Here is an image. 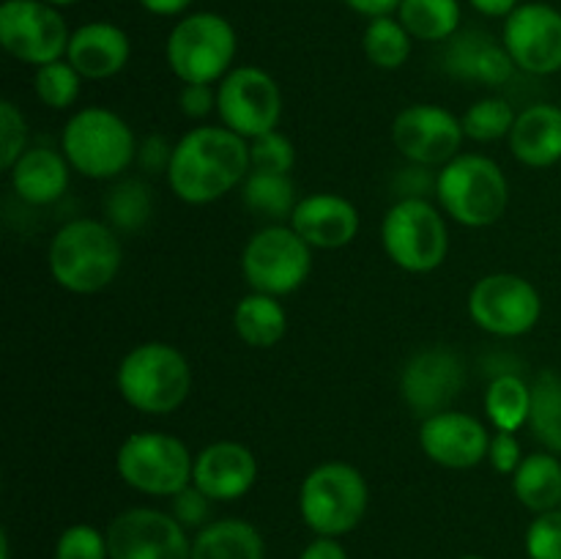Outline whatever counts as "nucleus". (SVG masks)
<instances>
[{
  "label": "nucleus",
  "mask_w": 561,
  "mask_h": 559,
  "mask_svg": "<svg viewBox=\"0 0 561 559\" xmlns=\"http://www.w3.org/2000/svg\"><path fill=\"white\" fill-rule=\"evenodd\" d=\"M250 175V140L228 126H195L175 142L168 184L190 206L219 201Z\"/></svg>",
  "instance_id": "obj_1"
},
{
  "label": "nucleus",
  "mask_w": 561,
  "mask_h": 559,
  "mask_svg": "<svg viewBox=\"0 0 561 559\" xmlns=\"http://www.w3.org/2000/svg\"><path fill=\"white\" fill-rule=\"evenodd\" d=\"M49 274L69 294H99L118 277L124 250L118 233L102 219H71L49 241Z\"/></svg>",
  "instance_id": "obj_2"
},
{
  "label": "nucleus",
  "mask_w": 561,
  "mask_h": 559,
  "mask_svg": "<svg viewBox=\"0 0 561 559\" xmlns=\"http://www.w3.org/2000/svg\"><path fill=\"white\" fill-rule=\"evenodd\" d=\"M126 406L148 417L173 414L184 406L192 389V367L175 345L151 340L126 351L115 370Z\"/></svg>",
  "instance_id": "obj_3"
},
{
  "label": "nucleus",
  "mask_w": 561,
  "mask_h": 559,
  "mask_svg": "<svg viewBox=\"0 0 561 559\" xmlns=\"http://www.w3.org/2000/svg\"><path fill=\"white\" fill-rule=\"evenodd\" d=\"M444 214L466 228H488L507 214L510 181L499 162L482 153H458L436 175Z\"/></svg>",
  "instance_id": "obj_4"
},
{
  "label": "nucleus",
  "mask_w": 561,
  "mask_h": 559,
  "mask_svg": "<svg viewBox=\"0 0 561 559\" xmlns=\"http://www.w3.org/2000/svg\"><path fill=\"white\" fill-rule=\"evenodd\" d=\"M370 507V486L356 466L327 460L307 471L299 488V515L316 537H343L354 532Z\"/></svg>",
  "instance_id": "obj_5"
},
{
  "label": "nucleus",
  "mask_w": 561,
  "mask_h": 559,
  "mask_svg": "<svg viewBox=\"0 0 561 559\" xmlns=\"http://www.w3.org/2000/svg\"><path fill=\"white\" fill-rule=\"evenodd\" d=\"M60 151L80 175L110 181L131 168L137 159V140L118 113L107 107H82L66 121Z\"/></svg>",
  "instance_id": "obj_6"
},
{
  "label": "nucleus",
  "mask_w": 561,
  "mask_h": 559,
  "mask_svg": "<svg viewBox=\"0 0 561 559\" xmlns=\"http://www.w3.org/2000/svg\"><path fill=\"white\" fill-rule=\"evenodd\" d=\"M239 53L236 27L214 11H195L175 22L164 42L168 69L184 85H214L233 69Z\"/></svg>",
  "instance_id": "obj_7"
},
{
  "label": "nucleus",
  "mask_w": 561,
  "mask_h": 559,
  "mask_svg": "<svg viewBox=\"0 0 561 559\" xmlns=\"http://www.w3.org/2000/svg\"><path fill=\"white\" fill-rule=\"evenodd\" d=\"M381 244L398 269L411 274H431L447 261V219L427 197H400L383 214Z\"/></svg>",
  "instance_id": "obj_8"
},
{
  "label": "nucleus",
  "mask_w": 561,
  "mask_h": 559,
  "mask_svg": "<svg viewBox=\"0 0 561 559\" xmlns=\"http://www.w3.org/2000/svg\"><path fill=\"white\" fill-rule=\"evenodd\" d=\"M115 469L121 480L137 493L170 499L192 486L195 455L170 433L140 431L121 442Z\"/></svg>",
  "instance_id": "obj_9"
},
{
  "label": "nucleus",
  "mask_w": 561,
  "mask_h": 559,
  "mask_svg": "<svg viewBox=\"0 0 561 559\" xmlns=\"http://www.w3.org/2000/svg\"><path fill=\"white\" fill-rule=\"evenodd\" d=\"M312 272V247L290 225H266L255 230L241 252V274L257 294L288 296L307 283Z\"/></svg>",
  "instance_id": "obj_10"
},
{
  "label": "nucleus",
  "mask_w": 561,
  "mask_h": 559,
  "mask_svg": "<svg viewBox=\"0 0 561 559\" xmlns=\"http://www.w3.org/2000/svg\"><path fill=\"white\" fill-rule=\"evenodd\" d=\"M469 316L482 332L496 338H524L542 316L540 290L520 274H485L469 294Z\"/></svg>",
  "instance_id": "obj_11"
},
{
  "label": "nucleus",
  "mask_w": 561,
  "mask_h": 559,
  "mask_svg": "<svg viewBox=\"0 0 561 559\" xmlns=\"http://www.w3.org/2000/svg\"><path fill=\"white\" fill-rule=\"evenodd\" d=\"M217 113L222 126L244 140L277 129L283 118V91L268 71L236 66L217 85Z\"/></svg>",
  "instance_id": "obj_12"
},
{
  "label": "nucleus",
  "mask_w": 561,
  "mask_h": 559,
  "mask_svg": "<svg viewBox=\"0 0 561 559\" xmlns=\"http://www.w3.org/2000/svg\"><path fill=\"white\" fill-rule=\"evenodd\" d=\"M71 31L64 14L44 0H5L0 5V44L27 66H47L66 58Z\"/></svg>",
  "instance_id": "obj_13"
},
{
  "label": "nucleus",
  "mask_w": 561,
  "mask_h": 559,
  "mask_svg": "<svg viewBox=\"0 0 561 559\" xmlns=\"http://www.w3.org/2000/svg\"><path fill=\"white\" fill-rule=\"evenodd\" d=\"M110 559H192V537L170 510L129 507L104 529Z\"/></svg>",
  "instance_id": "obj_14"
},
{
  "label": "nucleus",
  "mask_w": 561,
  "mask_h": 559,
  "mask_svg": "<svg viewBox=\"0 0 561 559\" xmlns=\"http://www.w3.org/2000/svg\"><path fill=\"white\" fill-rule=\"evenodd\" d=\"M463 121L438 104H411L392 121V142L411 164L444 168L463 146Z\"/></svg>",
  "instance_id": "obj_15"
},
{
  "label": "nucleus",
  "mask_w": 561,
  "mask_h": 559,
  "mask_svg": "<svg viewBox=\"0 0 561 559\" xmlns=\"http://www.w3.org/2000/svg\"><path fill=\"white\" fill-rule=\"evenodd\" d=\"M463 360L447 345H431V349L416 351L400 373V395L411 414L420 420L453 409L455 398L463 392Z\"/></svg>",
  "instance_id": "obj_16"
},
{
  "label": "nucleus",
  "mask_w": 561,
  "mask_h": 559,
  "mask_svg": "<svg viewBox=\"0 0 561 559\" xmlns=\"http://www.w3.org/2000/svg\"><path fill=\"white\" fill-rule=\"evenodd\" d=\"M504 47L520 71L548 77L561 71V11L553 5L520 3L504 20Z\"/></svg>",
  "instance_id": "obj_17"
},
{
  "label": "nucleus",
  "mask_w": 561,
  "mask_h": 559,
  "mask_svg": "<svg viewBox=\"0 0 561 559\" xmlns=\"http://www.w3.org/2000/svg\"><path fill=\"white\" fill-rule=\"evenodd\" d=\"M420 447L433 464L444 469H474L488 458L491 433L480 417L447 409L422 420Z\"/></svg>",
  "instance_id": "obj_18"
},
{
  "label": "nucleus",
  "mask_w": 561,
  "mask_h": 559,
  "mask_svg": "<svg viewBox=\"0 0 561 559\" xmlns=\"http://www.w3.org/2000/svg\"><path fill=\"white\" fill-rule=\"evenodd\" d=\"M257 480V458L241 442H214L195 455L192 486L211 502H236L247 497Z\"/></svg>",
  "instance_id": "obj_19"
},
{
  "label": "nucleus",
  "mask_w": 561,
  "mask_h": 559,
  "mask_svg": "<svg viewBox=\"0 0 561 559\" xmlns=\"http://www.w3.org/2000/svg\"><path fill=\"white\" fill-rule=\"evenodd\" d=\"M290 228L312 250H343L359 236V208L337 192H312L301 197L290 217Z\"/></svg>",
  "instance_id": "obj_20"
},
{
  "label": "nucleus",
  "mask_w": 561,
  "mask_h": 559,
  "mask_svg": "<svg viewBox=\"0 0 561 559\" xmlns=\"http://www.w3.org/2000/svg\"><path fill=\"white\" fill-rule=\"evenodd\" d=\"M442 66L455 80H466L488 88L507 85L513 80L515 69H518L513 58H510L504 42L493 38L491 33L477 31V27L458 31L449 38Z\"/></svg>",
  "instance_id": "obj_21"
},
{
  "label": "nucleus",
  "mask_w": 561,
  "mask_h": 559,
  "mask_svg": "<svg viewBox=\"0 0 561 559\" xmlns=\"http://www.w3.org/2000/svg\"><path fill=\"white\" fill-rule=\"evenodd\" d=\"M129 58V36L113 22H85L71 31L66 60L80 71L82 80H110L126 69Z\"/></svg>",
  "instance_id": "obj_22"
},
{
  "label": "nucleus",
  "mask_w": 561,
  "mask_h": 559,
  "mask_svg": "<svg viewBox=\"0 0 561 559\" xmlns=\"http://www.w3.org/2000/svg\"><path fill=\"white\" fill-rule=\"evenodd\" d=\"M11 190L27 206H49L60 201L69 190L71 164L64 151L58 148L33 146L16 159L14 168L9 170Z\"/></svg>",
  "instance_id": "obj_23"
},
{
  "label": "nucleus",
  "mask_w": 561,
  "mask_h": 559,
  "mask_svg": "<svg viewBox=\"0 0 561 559\" xmlns=\"http://www.w3.org/2000/svg\"><path fill=\"white\" fill-rule=\"evenodd\" d=\"M510 151L526 168H553L561 162V104H531L520 110L510 132Z\"/></svg>",
  "instance_id": "obj_24"
},
{
  "label": "nucleus",
  "mask_w": 561,
  "mask_h": 559,
  "mask_svg": "<svg viewBox=\"0 0 561 559\" xmlns=\"http://www.w3.org/2000/svg\"><path fill=\"white\" fill-rule=\"evenodd\" d=\"M192 559H266V540L250 521L219 518L195 532Z\"/></svg>",
  "instance_id": "obj_25"
},
{
  "label": "nucleus",
  "mask_w": 561,
  "mask_h": 559,
  "mask_svg": "<svg viewBox=\"0 0 561 559\" xmlns=\"http://www.w3.org/2000/svg\"><path fill=\"white\" fill-rule=\"evenodd\" d=\"M233 329L250 349H272L288 332V312L277 296L252 290L236 305Z\"/></svg>",
  "instance_id": "obj_26"
},
{
  "label": "nucleus",
  "mask_w": 561,
  "mask_h": 559,
  "mask_svg": "<svg viewBox=\"0 0 561 559\" xmlns=\"http://www.w3.org/2000/svg\"><path fill=\"white\" fill-rule=\"evenodd\" d=\"M513 493L535 515L559 510L561 460L553 453H531L513 475Z\"/></svg>",
  "instance_id": "obj_27"
},
{
  "label": "nucleus",
  "mask_w": 561,
  "mask_h": 559,
  "mask_svg": "<svg viewBox=\"0 0 561 559\" xmlns=\"http://www.w3.org/2000/svg\"><path fill=\"white\" fill-rule=\"evenodd\" d=\"M241 197L255 217L268 219L272 225H288L301 201L296 197V184L290 175L261 173V170H250L241 184Z\"/></svg>",
  "instance_id": "obj_28"
},
{
  "label": "nucleus",
  "mask_w": 561,
  "mask_h": 559,
  "mask_svg": "<svg viewBox=\"0 0 561 559\" xmlns=\"http://www.w3.org/2000/svg\"><path fill=\"white\" fill-rule=\"evenodd\" d=\"M485 417L496 431L518 433L529 425L531 414V384L520 373H499L485 389Z\"/></svg>",
  "instance_id": "obj_29"
},
{
  "label": "nucleus",
  "mask_w": 561,
  "mask_h": 559,
  "mask_svg": "<svg viewBox=\"0 0 561 559\" xmlns=\"http://www.w3.org/2000/svg\"><path fill=\"white\" fill-rule=\"evenodd\" d=\"M460 0H403L398 20L416 42H449L460 31Z\"/></svg>",
  "instance_id": "obj_30"
},
{
  "label": "nucleus",
  "mask_w": 561,
  "mask_h": 559,
  "mask_svg": "<svg viewBox=\"0 0 561 559\" xmlns=\"http://www.w3.org/2000/svg\"><path fill=\"white\" fill-rule=\"evenodd\" d=\"M104 223L121 233H137L148 225L153 214L151 186L142 179H121L107 190L102 201Z\"/></svg>",
  "instance_id": "obj_31"
},
{
  "label": "nucleus",
  "mask_w": 561,
  "mask_h": 559,
  "mask_svg": "<svg viewBox=\"0 0 561 559\" xmlns=\"http://www.w3.org/2000/svg\"><path fill=\"white\" fill-rule=\"evenodd\" d=\"M529 427L537 442L546 444L548 453L561 455V376L542 370L531 381V414Z\"/></svg>",
  "instance_id": "obj_32"
},
{
  "label": "nucleus",
  "mask_w": 561,
  "mask_h": 559,
  "mask_svg": "<svg viewBox=\"0 0 561 559\" xmlns=\"http://www.w3.org/2000/svg\"><path fill=\"white\" fill-rule=\"evenodd\" d=\"M411 47H414V36L394 16H378L367 22L362 49H365V58L378 69L394 71L405 66V60L411 58Z\"/></svg>",
  "instance_id": "obj_33"
},
{
  "label": "nucleus",
  "mask_w": 561,
  "mask_h": 559,
  "mask_svg": "<svg viewBox=\"0 0 561 559\" xmlns=\"http://www.w3.org/2000/svg\"><path fill=\"white\" fill-rule=\"evenodd\" d=\"M515 118H518V113L507 99L488 96L471 104L460 121H463L466 137H471L474 142H496L502 137H510Z\"/></svg>",
  "instance_id": "obj_34"
},
{
  "label": "nucleus",
  "mask_w": 561,
  "mask_h": 559,
  "mask_svg": "<svg viewBox=\"0 0 561 559\" xmlns=\"http://www.w3.org/2000/svg\"><path fill=\"white\" fill-rule=\"evenodd\" d=\"M80 88L82 75L66 58L38 66L36 75H33L36 99L49 110H69L80 99Z\"/></svg>",
  "instance_id": "obj_35"
},
{
  "label": "nucleus",
  "mask_w": 561,
  "mask_h": 559,
  "mask_svg": "<svg viewBox=\"0 0 561 559\" xmlns=\"http://www.w3.org/2000/svg\"><path fill=\"white\" fill-rule=\"evenodd\" d=\"M296 164V148L290 137L283 132H266V135L250 140V170L261 173H285L290 175Z\"/></svg>",
  "instance_id": "obj_36"
},
{
  "label": "nucleus",
  "mask_w": 561,
  "mask_h": 559,
  "mask_svg": "<svg viewBox=\"0 0 561 559\" xmlns=\"http://www.w3.org/2000/svg\"><path fill=\"white\" fill-rule=\"evenodd\" d=\"M55 559H110L107 535L91 524H71L55 540Z\"/></svg>",
  "instance_id": "obj_37"
},
{
  "label": "nucleus",
  "mask_w": 561,
  "mask_h": 559,
  "mask_svg": "<svg viewBox=\"0 0 561 559\" xmlns=\"http://www.w3.org/2000/svg\"><path fill=\"white\" fill-rule=\"evenodd\" d=\"M27 151V121L14 102H0V168L11 170Z\"/></svg>",
  "instance_id": "obj_38"
},
{
  "label": "nucleus",
  "mask_w": 561,
  "mask_h": 559,
  "mask_svg": "<svg viewBox=\"0 0 561 559\" xmlns=\"http://www.w3.org/2000/svg\"><path fill=\"white\" fill-rule=\"evenodd\" d=\"M529 559H561V510L535 515L524 537Z\"/></svg>",
  "instance_id": "obj_39"
},
{
  "label": "nucleus",
  "mask_w": 561,
  "mask_h": 559,
  "mask_svg": "<svg viewBox=\"0 0 561 559\" xmlns=\"http://www.w3.org/2000/svg\"><path fill=\"white\" fill-rule=\"evenodd\" d=\"M170 513L186 532H201L203 526L211 524V499L201 488L186 486L184 491L170 497Z\"/></svg>",
  "instance_id": "obj_40"
},
{
  "label": "nucleus",
  "mask_w": 561,
  "mask_h": 559,
  "mask_svg": "<svg viewBox=\"0 0 561 559\" xmlns=\"http://www.w3.org/2000/svg\"><path fill=\"white\" fill-rule=\"evenodd\" d=\"M175 142H170L164 135H148L146 140L137 142V159L140 170L146 175H168L170 162H173Z\"/></svg>",
  "instance_id": "obj_41"
},
{
  "label": "nucleus",
  "mask_w": 561,
  "mask_h": 559,
  "mask_svg": "<svg viewBox=\"0 0 561 559\" xmlns=\"http://www.w3.org/2000/svg\"><path fill=\"white\" fill-rule=\"evenodd\" d=\"M524 449H520V442L515 433L507 431H496L491 436V447H488V460H491L493 469L499 475H510L513 477L518 471V466L524 464Z\"/></svg>",
  "instance_id": "obj_42"
},
{
  "label": "nucleus",
  "mask_w": 561,
  "mask_h": 559,
  "mask_svg": "<svg viewBox=\"0 0 561 559\" xmlns=\"http://www.w3.org/2000/svg\"><path fill=\"white\" fill-rule=\"evenodd\" d=\"M181 113L192 121L206 118L211 110H217V88L214 85H184L179 93Z\"/></svg>",
  "instance_id": "obj_43"
},
{
  "label": "nucleus",
  "mask_w": 561,
  "mask_h": 559,
  "mask_svg": "<svg viewBox=\"0 0 561 559\" xmlns=\"http://www.w3.org/2000/svg\"><path fill=\"white\" fill-rule=\"evenodd\" d=\"M296 559H351L345 546L340 543V537H316L312 543H307L301 548V554Z\"/></svg>",
  "instance_id": "obj_44"
},
{
  "label": "nucleus",
  "mask_w": 561,
  "mask_h": 559,
  "mask_svg": "<svg viewBox=\"0 0 561 559\" xmlns=\"http://www.w3.org/2000/svg\"><path fill=\"white\" fill-rule=\"evenodd\" d=\"M351 11L367 16V20H378V16L398 14L403 0H343Z\"/></svg>",
  "instance_id": "obj_45"
},
{
  "label": "nucleus",
  "mask_w": 561,
  "mask_h": 559,
  "mask_svg": "<svg viewBox=\"0 0 561 559\" xmlns=\"http://www.w3.org/2000/svg\"><path fill=\"white\" fill-rule=\"evenodd\" d=\"M153 16H181L190 11L195 0H137Z\"/></svg>",
  "instance_id": "obj_46"
},
{
  "label": "nucleus",
  "mask_w": 561,
  "mask_h": 559,
  "mask_svg": "<svg viewBox=\"0 0 561 559\" xmlns=\"http://www.w3.org/2000/svg\"><path fill=\"white\" fill-rule=\"evenodd\" d=\"M469 3L477 14L491 16V20H499V16H504V20H507V16L520 5L518 0H469Z\"/></svg>",
  "instance_id": "obj_47"
},
{
  "label": "nucleus",
  "mask_w": 561,
  "mask_h": 559,
  "mask_svg": "<svg viewBox=\"0 0 561 559\" xmlns=\"http://www.w3.org/2000/svg\"><path fill=\"white\" fill-rule=\"evenodd\" d=\"M11 551H9V532H3L0 535V559H9Z\"/></svg>",
  "instance_id": "obj_48"
},
{
  "label": "nucleus",
  "mask_w": 561,
  "mask_h": 559,
  "mask_svg": "<svg viewBox=\"0 0 561 559\" xmlns=\"http://www.w3.org/2000/svg\"><path fill=\"white\" fill-rule=\"evenodd\" d=\"M44 3H49V5H55V9H60V5H75V3H80V0H44Z\"/></svg>",
  "instance_id": "obj_49"
},
{
  "label": "nucleus",
  "mask_w": 561,
  "mask_h": 559,
  "mask_svg": "<svg viewBox=\"0 0 561 559\" xmlns=\"http://www.w3.org/2000/svg\"><path fill=\"white\" fill-rule=\"evenodd\" d=\"M460 559H485V557H477V554H469V557H460Z\"/></svg>",
  "instance_id": "obj_50"
},
{
  "label": "nucleus",
  "mask_w": 561,
  "mask_h": 559,
  "mask_svg": "<svg viewBox=\"0 0 561 559\" xmlns=\"http://www.w3.org/2000/svg\"><path fill=\"white\" fill-rule=\"evenodd\" d=\"M559 104H561V96H559Z\"/></svg>",
  "instance_id": "obj_51"
}]
</instances>
